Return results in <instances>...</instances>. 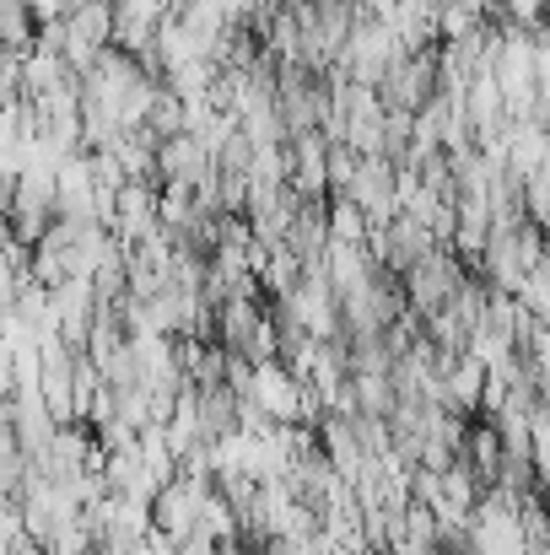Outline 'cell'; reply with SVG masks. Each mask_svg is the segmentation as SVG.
Returning <instances> with one entry per match:
<instances>
[{"label":"cell","mask_w":550,"mask_h":555,"mask_svg":"<svg viewBox=\"0 0 550 555\" xmlns=\"http://www.w3.org/2000/svg\"><path fill=\"white\" fill-rule=\"evenodd\" d=\"M378 103L394 108V114H415L421 103L437 98V49H421V54H399L383 76H378Z\"/></svg>","instance_id":"6da1fadb"},{"label":"cell","mask_w":550,"mask_h":555,"mask_svg":"<svg viewBox=\"0 0 550 555\" xmlns=\"http://www.w3.org/2000/svg\"><path fill=\"white\" fill-rule=\"evenodd\" d=\"M470 270H464V259L453 254V248H432L421 264H410L405 275H399V286H405V302H410V313L421 319V313H432V308H443L453 292H459V281H464Z\"/></svg>","instance_id":"7a4b0ae2"},{"label":"cell","mask_w":550,"mask_h":555,"mask_svg":"<svg viewBox=\"0 0 550 555\" xmlns=\"http://www.w3.org/2000/svg\"><path fill=\"white\" fill-rule=\"evenodd\" d=\"M248 404L270 421V426H297V404H303V383L281 362H259L248 372Z\"/></svg>","instance_id":"3957f363"},{"label":"cell","mask_w":550,"mask_h":555,"mask_svg":"<svg viewBox=\"0 0 550 555\" xmlns=\"http://www.w3.org/2000/svg\"><path fill=\"white\" fill-rule=\"evenodd\" d=\"M394 163L388 157H357V173L346 184V199L367 216V232L372 227H388L394 221Z\"/></svg>","instance_id":"277c9868"},{"label":"cell","mask_w":550,"mask_h":555,"mask_svg":"<svg viewBox=\"0 0 550 555\" xmlns=\"http://www.w3.org/2000/svg\"><path fill=\"white\" fill-rule=\"evenodd\" d=\"M205 491H210V486H194V480H168V486L152 496V529H157L168 545H179V540H189V534L200 529Z\"/></svg>","instance_id":"5b68a950"},{"label":"cell","mask_w":550,"mask_h":555,"mask_svg":"<svg viewBox=\"0 0 550 555\" xmlns=\"http://www.w3.org/2000/svg\"><path fill=\"white\" fill-rule=\"evenodd\" d=\"M146 232H157V184H119L114 210H108V237L119 248H130Z\"/></svg>","instance_id":"8992f818"},{"label":"cell","mask_w":550,"mask_h":555,"mask_svg":"<svg viewBox=\"0 0 550 555\" xmlns=\"http://www.w3.org/2000/svg\"><path fill=\"white\" fill-rule=\"evenodd\" d=\"M319 270H324V281H330V292L335 297H351V292H362L367 281H372V259H367V248H351V243H324V254H319Z\"/></svg>","instance_id":"52a82bcc"},{"label":"cell","mask_w":550,"mask_h":555,"mask_svg":"<svg viewBox=\"0 0 550 555\" xmlns=\"http://www.w3.org/2000/svg\"><path fill=\"white\" fill-rule=\"evenodd\" d=\"M174 22L189 33V43H194L205 60H210V54L221 49V38H227V11H221V0H183L179 11H174Z\"/></svg>","instance_id":"ba28073f"},{"label":"cell","mask_w":550,"mask_h":555,"mask_svg":"<svg viewBox=\"0 0 550 555\" xmlns=\"http://www.w3.org/2000/svg\"><path fill=\"white\" fill-rule=\"evenodd\" d=\"M502 141H508V179L513 184L529 179V173H540V168H550L546 130L540 125H502Z\"/></svg>","instance_id":"9c48e42d"},{"label":"cell","mask_w":550,"mask_h":555,"mask_svg":"<svg viewBox=\"0 0 550 555\" xmlns=\"http://www.w3.org/2000/svg\"><path fill=\"white\" fill-rule=\"evenodd\" d=\"M65 33L81 38L87 49H108V43H114V0H81V5L65 16Z\"/></svg>","instance_id":"30bf717a"},{"label":"cell","mask_w":550,"mask_h":555,"mask_svg":"<svg viewBox=\"0 0 550 555\" xmlns=\"http://www.w3.org/2000/svg\"><path fill=\"white\" fill-rule=\"evenodd\" d=\"M194 415H200V437H205V442H216V437L238 431V399H232L221 383H216V388H200Z\"/></svg>","instance_id":"8fae6325"},{"label":"cell","mask_w":550,"mask_h":555,"mask_svg":"<svg viewBox=\"0 0 550 555\" xmlns=\"http://www.w3.org/2000/svg\"><path fill=\"white\" fill-rule=\"evenodd\" d=\"M297 275H303V259H297L292 248H270V259H265V270H259L254 281L270 292V302H281V297L297 286Z\"/></svg>","instance_id":"7c38bea8"},{"label":"cell","mask_w":550,"mask_h":555,"mask_svg":"<svg viewBox=\"0 0 550 555\" xmlns=\"http://www.w3.org/2000/svg\"><path fill=\"white\" fill-rule=\"evenodd\" d=\"M200 534L210 545H238V518L232 507L221 502V491H205V507H200Z\"/></svg>","instance_id":"4fadbf2b"},{"label":"cell","mask_w":550,"mask_h":555,"mask_svg":"<svg viewBox=\"0 0 550 555\" xmlns=\"http://www.w3.org/2000/svg\"><path fill=\"white\" fill-rule=\"evenodd\" d=\"M152 141H168V135H183V103L168 92V87H157V98H152V108H146V125H141Z\"/></svg>","instance_id":"5bb4252c"},{"label":"cell","mask_w":550,"mask_h":555,"mask_svg":"<svg viewBox=\"0 0 550 555\" xmlns=\"http://www.w3.org/2000/svg\"><path fill=\"white\" fill-rule=\"evenodd\" d=\"M76 5H81V0H27V16H33V22H65Z\"/></svg>","instance_id":"9a60e30c"},{"label":"cell","mask_w":550,"mask_h":555,"mask_svg":"<svg viewBox=\"0 0 550 555\" xmlns=\"http://www.w3.org/2000/svg\"><path fill=\"white\" fill-rule=\"evenodd\" d=\"M179 5H183V0H163V11H179Z\"/></svg>","instance_id":"2e32d148"}]
</instances>
